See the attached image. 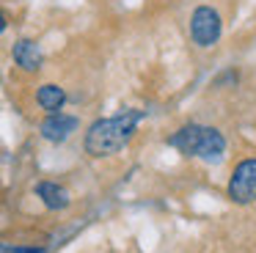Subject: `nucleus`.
<instances>
[{
  "label": "nucleus",
  "mask_w": 256,
  "mask_h": 253,
  "mask_svg": "<svg viewBox=\"0 0 256 253\" xmlns=\"http://www.w3.org/2000/svg\"><path fill=\"white\" fill-rule=\"evenodd\" d=\"M144 116L146 110H122V113L108 116V118H96L86 132V140H83L86 152L91 157H108V154L122 152L132 140Z\"/></svg>",
  "instance_id": "obj_1"
},
{
  "label": "nucleus",
  "mask_w": 256,
  "mask_h": 253,
  "mask_svg": "<svg viewBox=\"0 0 256 253\" xmlns=\"http://www.w3.org/2000/svg\"><path fill=\"white\" fill-rule=\"evenodd\" d=\"M168 146L179 148L188 157H198L204 162H218L226 152V138L215 126H201V124H184L168 138Z\"/></svg>",
  "instance_id": "obj_2"
},
{
  "label": "nucleus",
  "mask_w": 256,
  "mask_h": 253,
  "mask_svg": "<svg viewBox=\"0 0 256 253\" xmlns=\"http://www.w3.org/2000/svg\"><path fill=\"white\" fill-rule=\"evenodd\" d=\"M223 33V20L212 6H198L190 14V38L196 47H215Z\"/></svg>",
  "instance_id": "obj_3"
},
{
  "label": "nucleus",
  "mask_w": 256,
  "mask_h": 253,
  "mask_svg": "<svg viewBox=\"0 0 256 253\" xmlns=\"http://www.w3.org/2000/svg\"><path fill=\"white\" fill-rule=\"evenodd\" d=\"M226 192L240 206H248V204L256 201V157H248L234 165L232 176H228Z\"/></svg>",
  "instance_id": "obj_4"
},
{
  "label": "nucleus",
  "mask_w": 256,
  "mask_h": 253,
  "mask_svg": "<svg viewBox=\"0 0 256 253\" xmlns=\"http://www.w3.org/2000/svg\"><path fill=\"white\" fill-rule=\"evenodd\" d=\"M80 118L78 116H69V113H50L44 121L39 124V132L44 140L50 143H64L72 132H78Z\"/></svg>",
  "instance_id": "obj_5"
},
{
  "label": "nucleus",
  "mask_w": 256,
  "mask_h": 253,
  "mask_svg": "<svg viewBox=\"0 0 256 253\" xmlns=\"http://www.w3.org/2000/svg\"><path fill=\"white\" fill-rule=\"evenodd\" d=\"M12 58L25 74H36L42 69V64H44V52H42L36 38H17L12 47Z\"/></svg>",
  "instance_id": "obj_6"
},
{
  "label": "nucleus",
  "mask_w": 256,
  "mask_h": 253,
  "mask_svg": "<svg viewBox=\"0 0 256 253\" xmlns=\"http://www.w3.org/2000/svg\"><path fill=\"white\" fill-rule=\"evenodd\" d=\"M36 196L42 198V204L47 209H66L72 204L69 190L64 184H58V182H39L36 184Z\"/></svg>",
  "instance_id": "obj_7"
},
{
  "label": "nucleus",
  "mask_w": 256,
  "mask_h": 253,
  "mask_svg": "<svg viewBox=\"0 0 256 253\" xmlns=\"http://www.w3.org/2000/svg\"><path fill=\"white\" fill-rule=\"evenodd\" d=\"M36 104H39L47 116L61 113L64 104H66V91H64L61 86H56V82H44V86H39V91H36Z\"/></svg>",
  "instance_id": "obj_8"
},
{
  "label": "nucleus",
  "mask_w": 256,
  "mask_h": 253,
  "mask_svg": "<svg viewBox=\"0 0 256 253\" xmlns=\"http://www.w3.org/2000/svg\"><path fill=\"white\" fill-rule=\"evenodd\" d=\"M12 253H47V248H14Z\"/></svg>",
  "instance_id": "obj_9"
}]
</instances>
